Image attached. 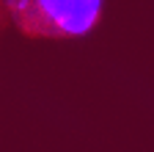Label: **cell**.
<instances>
[{
	"instance_id": "cell-1",
	"label": "cell",
	"mask_w": 154,
	"mask_h": 152,
	"mask_svg": "<svg viewBox=\"0 0 154 152\" xmlns=\"http://www.w3.org/2000/svg\"><path fill=\"white\" fill-rule=\"evenodd\" d=\"M110 0H0L6 31L47 44H83L102 31Z\"/></svg>"
}]
</instances>
